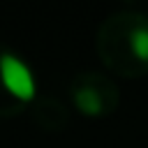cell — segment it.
I'll return each mask as SVG.
<instances>
[{
  "label": "cell",
  "instance_id": "7a4b0ae2",
  "mask_svg": "<svg viewBox=\"0 0 148 148\" xmlns=\"http://www.w3.org/2000/svg\"><path fill=\"white\" fill-rule=\"evenodd\" d=\"M72 97H74V104L83 113L99 116V113H106V111H111L116 106L118 90L109 79H104L99 74H92L88 81H81V83L74 86Z\"/></svg>",
  "mask_w": 148,
  "mask_h": 148
},
{
  "label": "cell",
  "instance_id": "3957f363",
  "mask_svg": "<svg viewBox=\"0 0 148 148\" xmlns=\"http://www.w3.org/2000/svg\"><path fill=\"white\" fill-rule=\"evenodd\" d=\"M0 76H2L5 88H7L14 97H18V99H23V102H28V99L35 97V90H37L35 76H32L30 67H28L18 56H14V53L0 56Z\"/></svg>",
  "mask_w": 148,
  "mask_h": 148
},
{
  "label": "cell",
  "instance_id": "6da1fadb",
  "mask_svg": "<svg viewBox=\"0 0 148 148\" xmlns=\"http://www.w3.org/2000/svg\"><path fill=\"white\" fill-rule=\"evenodd\" d=\"M99 53L109 67L125 76L148 72V14L120 12L99 30Z\"/></svg>",
  "mask_w": 148,
  "mask_h": 148
}]
</instances>
